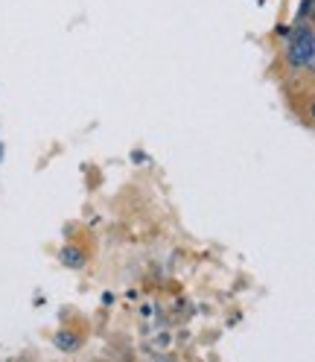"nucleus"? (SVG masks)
I'll use <instances>...</instances> for the list:
<instances>
[{
	"label": "nucleus",
	"mask_w": 315,
	"mask_h": 362,
	"mask_svg": "<svg viewBox=\"0 0 315 362\" xmlns=\"http://www.w3.org/2000/svg\"><path fill=\"white\" fill-rule=\"evenodd\" d=\"M312 30L307 27H295V33L289 35V47H286V62L289 67H295V71H301V67H307L309 56H312Z\"/></svg>",
	"instance_id": "f257e3e1"
},
{
	"label": "nucleus",
	"mask_w": 315,
	"mask_h": 362,
	"mask_svg": "<svg viewBox=\"0 0 315 362\" xmlns=\"http://www.w3.org/2000/svg\"><path fill=\"white\" fill-rule=\"evenodd\" d=\"M309 111H312V117H315V103H312V108H309Z\"/></svg>",
	"instance_id": "20e7f679"
},
{
	"label": "nucleus",
	"mask_w": 315,
	"mask_h": 362,
	"mask_svg": "<svg viewBox=\"0 0 315 362\" xmlns=\"http://www.w3.org/2000/svg\"><path fill=\"white\" fill-rule=\"evenodd\" d=\"M61 263H64L67 269H79V266L85 263V255L79 252V248L67 245V248H61Z\"/></svg>",
	"instance_id": "7ed1b4c3"
},
{
	"label": "nucleus",
	"mask_w": 315,
	"mask_h": 362,
	"mask_svg": "<svg viewBox=\"0 0 315 362\" xmlns=\"http://www.w3.org/2000/svg\"><path fill=\"white\" fill-rule=\"evenodd\" d=\"M56 348H59V351H67V354L76 351V348H79V336H76L73 330H59V333H56Z\"/></svg>",
	"instance_id": "f03ea898"
},
{
	"label": "nucleus",
	"mask_w": 315,
	"mask_h": 362,
	"mask_svg": "<svg viewBox=\"0 0 315 362\" xmlns=\"http://www.w3.org/2000/svg\"><path fill=\"white\" fill-rule=\"evenodd\" d=\"M312 4H315V0H312Z\"/></svg>",
	"instance_id": "39448f33"
}]
</instances>
